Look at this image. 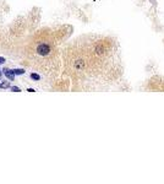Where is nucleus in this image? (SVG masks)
I'll list each match as a JSON object with an SVG mask.
<instances>
[{"mask_svg": "<svg viewBox=\"0 0 164 184\" xmlns=\"http://www.w3.org/2000/svg\"><path fill=\"white\" fill-rule=\"evenodd\" d=\"M49 52H50V47L48 45V44H39L38 47H37V53L39 54V55H48L49 54Z\"/></svg>", "mask_w": 164, "mask_h": 184, "instance_id": "nucleus-1", "label": "nucleus"}, {"mask_svg": "<svg viewBox=\"0 0 164 184\" xmlns=\"http://www.w3.org/2000/svg\"><path fill=\"white\" fill-rule=\"evenodd\" d=\"M4 74H5V76H6L7 79H10V80H14V79H15V73H14V70L5 69V70H4Z\"/></svg>", "mask_w": 164, "mask_h": 184, "instance_id": "nucleus-2", "label": "nucleus"}, {"mask_svg": "<svg viewBox=\"0 0 164 184\" xmlns=\"http://www.w3.org/2000/svg\"><path fill=\"white\" fill-rule=\"evenodd\" d=\"M14 73H15V75H22V74H25V70L23 69H14Z\"/></svg>", "mask_w": 164, "mask_h": 184, "instance_id": "nucleus-3", "label": "nucleus"}, {"mask_svg": "<svg viewBox=\"0 0 164 184\" xmlns=\"http://www.w3.org/2000/svg\"><path fill=\"white\" fill-rule=\"evenodd\" d=\"M10 85H9V81H4L0 83V88H7Z\"/></svg>", "mask_w": 164, "mask_h": 184, "instance_id": "nucleus-4", "label": "nucleus"}, {"mask_svg": "<svg viewBox=\"0 0 164 184\" xmlns=\"http://www.w3.org/2000/svg\"><path fill=\"white\" fill-rule=\"evenodd\" d=\"M31 77H32L33 80H39V79H40V76L37 75V74H31Z\"/></svg>", "mask_w": 164, "mask_h": 184, "instance_id": "nucleus-5", "label": "nucleus"}, {"mask_svg": "<svg viewBox=\"0 0 164 184\" xmlns=\"http://www.w3.org/2000/svg\"><path fill=\"white\" fill-rule=\"evenodd\" d=\"M11 91H14V92H21V90L18 87H16V86H12L11 87Z\"/></svg>", "mask_w": 164, "mask_h": 184, "instance_id": "nucleus-6", "label": "nucleus"}, {"mask_svg": "<svg viewBox=\"0 0 164 184\" xmlns=\"http://www.w3.org/2000/svg\"><path fill=\"white\" fill-rule=\"evenodd\" d=\"M5 63V59L4 58H0V64H4Z\"/></svg>", "mask_w": 164, "mask_h": 184, "instance_id": "nucleus-7", "label": "nucleus"}, {"mask_svg": "<svg viewBox=\"0 0 164 184\" xmlns=\"http://www.w3.org/2000/svg\"><path fill=\"white\" fill-rule=\"evenodd\" d=\"M27 91H28V92H34V90H33V88H28Z\"/></svg>", "mask_w": 164, "mask_h": 184, "instance_id": "nucleus-8", "label": "nucleus"}, {"mask_svg": "<svg viewBox=\"0 0 164 184\" xmlns=\"http://www.w3.org/2000/svg\"><path fill=\"white\" fill-rule=\"evenodd\" d=\"M0 75H1V73H0Z\"/></svg>", "mask_w": 164, "mask_h": 184, "instance_id": "nucleus-9", "label": "nucleus"}]
</instances>
